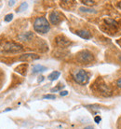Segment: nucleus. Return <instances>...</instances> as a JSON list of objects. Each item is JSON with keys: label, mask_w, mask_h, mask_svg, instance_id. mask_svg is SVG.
Returning <instances> with one entry per match:
<instances>
[{"label": "nucleus", "mask_w": 121, "mask_h": 129, "mask_svg": "<svg viewBox=\"0 0 121 129\" xmlns=\"http://www.w3.org/2000/svg\"><path fill=\"white\" fill-rule=\"evenodd\" d=\"M92 85L93 87L95 88V90L98 93H100L102 95H103V96H109V95L112 94V91L110 89V87L105 83L103 80H102V79H98Z\"/></svg>", "instance_id": "3"}, {"label": "nucleus", "mask_w": 121, "mask_h": 129, "mask_svg": "<svg viewBox=\"0 0 121 129\" xmlns=\"http://www.w3.org/2000/svg\"><path fill=\"white\" fill-rule=\"evenodd\" d=\"M3 80H4V73L1 71V69H0V87L2 86L1 84H2V82H3Z\"/></svg>", "instance_id": "21"}, {"label": "nucleus", "mask_w": 121, "mask_h": 129, "mask_svg": "<svg viewBox=\"0 0 121 129\" xmlns=\"http://www.w3.org/2000/svg\"><path fill=\"white\" fill-rule=\"evenodd\" d=\"M117 6H118V8H119V9H121V2H118Z\"/></svg>", "instance_id": "28"}, {"label": "nucleus", "mask_w": 121, "mask_h": 129, "mask_svg": "<svg viewBox=\"0 0 121 129\" xmlns=\"http://www.w3.org/2000/svg\"><path fill=\"white\" fill-rule=\"evenodd\" d=\"M55 43L56 45L59 46V47H62V48H65V47H68V46L71 44V41L67 39L65 36L64 35H59L55 38Z\"/></svg>", "instance_id": "7"}, {"label": "nucleus", "mask_w": 121, "mask_h": 129, "mask_svg": "<svg viewBox=\"0 0 121 129\" xmlns=\"http://www.w3.org/2000/svg\"><path fill=\"white\" fill-rule=\"evenodd\" d=\"M14 4H15V1H10V2H9V5H10V6H13Z\"/></svg>", "instance_id": "26"}, {"label": "nucleus", "mask_w": 121, "mask_h": 129, "mask_svg": "<svg viewBox=\"0 0 121 129\" xmlns=\"http://www.w3.org/2000/svg\"><path fill=\"white\" fill-rule=\"evenodd\" d=\"M26 8H27V3H25V2H23V3H22V5L20 6V8L17 10V12L18 11H22V10H25Z\"/></svg>", "instance_id": "19"}, {"label": "nucleus", "mask_w": 121, "mask_h": 129, "mask_svg": "<svg viewBox=\"0 0 121 129\" xmlns=\"http://www.w3.org/2000/svg\"><path fill=\"white\" fill-rule=\"evenodd\" d=\"M81 3H83L84 5H87V6H93L95 4V2L91 1V0H82Z\"/></svg>", "instance_id": "15"}, {"label": "nucleus", "mask_w": 121, "mask_h": 129, "mask_svg": "<svg viewBox=\"0 0 121 129\" xmlns=\"http://www.w3.org/2000/svg\"><path fill=\"white\" fill-rule=\"evenodd\" d=\"M67 94H68V92H67V91H60V95H62V96H64V95H67Z\"/></svg>", "instance_id": "23"}, {"label": "nucleus", "mask_w": 121, "mask_h": 129, "mask_svg": "<svg viewBox=\"0 0 121 129\" xmlns=\"http://www.w3.org/2000/svg\"><path fill=\"white\" fill-rule=\"evenodd\" d=\"M13 18V14L12 13H10V14H8V15H6L5 16V19H4V21L5 22H7V23H9V22H10L11 20H12Z\"/></svg>", "instance_id": "18"}, {"label": "nucleus", "mask_w": 121, "mask_h": 129, "mask_svg": "<svg viewBox=\"0 0 121 129\" xmlns=\"http://www.w3.org/2000/svg\"><path fill=\"white\" fill-rule=\"evenodd\" d=\"M0 48H1V50H2L4 52H10V53L19 52L23 50L22 45H20V44H18L16 42H13V41L4 42Z\"/></svg>", "instance_id": "5"}, {"label": "nucleus", "mask_w": 121, "mask_h": 129, "mask_svg": "<svg viewBox=\"0 0 121 129\" xmlns=\"http://www.w3.org/2000/svg\"><path fill=\"white\" fill-rule=\"evenodd\" d=\"M44 99H55L56 98V95L54 94H45L44 96H43Z\"/></svg>", "instance_id": "20"}, {"label": "nucleus", "mask_w": 121, "mask_h": 129, "mask_svg": "<svg viewBox=\"0 0 121 129\" xmlns=\"http://www.w3.org/2000/svg\"><path fill=\"white\" fill-rule=\"evenodd\" d=\"M84 129H94V127L91 125H89V126H87V127H85Z\"/></svg>", "instance_id": "27"}, {"label": "nucleus", "mask_w": 121, "mask_h": 129, "mask_svg": "<svg viewBox=\"0 0 121 129\" xmlns=\"http://www.w3.org/2000/svg\"><path fill=\"white\" fill-rule=\"evenodd\" d=\"M48 18H49V22L51 23V24H53V25H57L59 23L64 20V16H63V14L57 10H53V11H51L49 13V15H48Z\"/></svg>", "instance_id": "6"}, {"label": "nucleus", "mask_w": 121, "mask_h": 129, "mask_svg": "<svg viewBox=\"0 0 121 129\" xmlns=\"http://www.w3.org/2000/svg\"><path fill=\"white\" fill-rule=\"evenodd\" d=\"M116 86H117L118 88H121V78L120 79H118L117 81H116Z\"/></svg>", "instance_id": "24"}, {"label": "nucleus", "mask_w": 121, "mask_h": 129, "mask_svg": "<svg viewBox=\"0 0 121 129\" xmlns=\"http://www.w3.org/2000/svg\"><path fill=\"white\" fill-rule=\"evenodd\" d=\"M76 34L83 39H91V34H90L89 31H87V30H78V31L76 32Z\"/></svg>", "instance_id": "10"}, {"label": "nucleus", "mask_w": 121, "mask_h": 129, "mask_svg": "<svg viewBox=\"0 0 121 129\" xmlns=\"http://www.w3.org/2000/svg\"><path fill=\"white\" fill-rule=\"evenodd\" d=\"M34 30L38 34H47L50 30V25L45 17H37L33 24Z\"/></svg>", "instance_id": "1"}, {"label": "nucleus", "mask_w": 121, "mask_h": 129, "mask_svg": "<svg viewBox=\"0 0 121 129\" xmlns=\"http://www.w3.org/2000/svg\"><path fill=\"white\" fill-rule=\"evenodd\" d=\"M64 85H62V84H59L58 86H56V87H54V88H52L50 90V92L51 93H54V92H58V91H60L62 88H64Z\"/></svg>", "instance_id": "16"}, {"label": "nucleus", "mask_w": 121, "mask_h": 129, "mask_svg": "<svg viewBox=\"0 0 121 129\" xmlns=\"http://www.w3.org/2000/svg\"><path fill=\"white\" fill-rule=\"evenodd\" d=\"M48 68L44 67V66H41V64H35L33 67V73H39V72H43V71H46Z\"/></svg>", "instance_id": "12"}, {"label": "nucleus", "mask_w": 121, "mask_h": 129, "mask_svg": "<svg viewBox=\"0 0 121 129\" xmlns=\"http://www.w3.org/2000/svg\"><path fill=\"white\" fill-rule=\"evenodd\" d=\"M27 68H28V64H20V66H18V67L15 68V71L22 75H25L26 71H27Z\"/></svg>", "instance_id": "11"}, {"label": "nucleus", "mask_w": 121, "mask_h": 129, "mask_svg": "<svg viewBox=\"0 0 121 129\" xmlns=\"http://www.w3.org/2000/svg\"><path fill=\"white\" fill-rule=\"evenodd\" d=\"M39 57H40L39 55L35 54V53H24L20 56L19 60L22 62H32L39 59Z\"/></svg>", "instance_id": "8"}, {"label": "nucleus", "mask_w": 121, "mask_h": 129, "mask_svg": "<svg viewBox=\"0 0 121 129\" xmlns=\"http://www.w3.org/2000/svg\"><path fill=\"white\" fill-rule=\"evenodd\" d=\"M73 3H74L73 1H62L60 2V6L63 7L64 9H66V6H69V5L72 6Z\"/></svg>", "instance_id": "14"}, {"label": "nucleus", "mask_w": 121, "mask_h": 129, "mask_svg": "<svg viewBox=\"0 0 121 129\" xmlns=\"http://www.w3.org/2000/svg\"><path fill=\"white\" fill-rule=\"evenodd\" d=\"M18 39L21 41H30V40H32L34 39V33L32 32L22 33V34L18 36Z\"/></svg>", "instance_id": "9"}, {"label": "nucleus", "mask_w": 121, "mask_h": 129, "mask_svg": "<svg viewBox=\"0 0 121 129\" xmlns=\"http://www.w3.org/2000/svg\"><path fill=\"white\" fill-rule=\"evenodd\" d=\"M77 61L82 64H90L94 61V55L88 50H82L77 53Z\"/></svg>", "instance_id": "4"}, {"label": "nucleus", "mask_w": 121, "mask_h": 129, "mask_svg": "<svg viewBox=\"0 0 121 129\" xmlns=\"http://www.w3.org/2000/svg\"><path fill=\"white\" fill-rule=\"evenodd\" d=\"M44 81V77H43V76H40L38 79V82H41V81Z\"/></svg>", "instance_id": "25"}, {"label": "nucleus", "mask_w": 121, "mask_h": 129, "mask_svg": "<svg viewBox=\"0 0 121 129\" xmlns=\"http://www.w3.org/2000/svg\"><path fill=\"white\" fill-rule=\"evenodd\" d=\"M60 73L59 72V71H53V72H51L50 74L48 76V79L50 81H56L58 78L60 77Z\"/></svg>", "instance_id": "13"}, {"label": "nucleus", "mask_w": 121, "mask_h": 129, "mask_svg": "<svg viewBox=\"0 0 121 129\" xmlns=\"http://www.w3.org/2000/svg\"><path fill=\"white\" fill-rule=\"evenodd\" d=\"M94 121H95L96 123H100V122L102 121V118H101V116H99V115H97V116L94 118Z\"/></svg>", "instance_id": "22"}, {"label": "nucleus", "mask_w": 121, "mask_h": 129, "mask_svg": "<svg viewBox=\"0 0 121 129\" xmlns=\"http://www.w3.org/2000/svg\"><path fill=\"white\" fill-rule=\"evenodd\" d=\"M79 10H81V11H83V12H89V13H94L95 12V10H94L88 9V8H80Z\"/></svg>", "instance_id": "17"}, {"label": "nucleus", "mask_w": 121, "mask_h": 129, "mask_svg": "<svg viewBox=\"0 0 121 129\" xmlns=\"http://www.w3.org/2000/svg\"><path fill=\"white\" fill-rule=\"evenodd\" d=\"M72 78L77 84L85 85L89 81V74L84 69H75L72 72Z\"/></svg>", "instance_id": "2"}]
</instances>
